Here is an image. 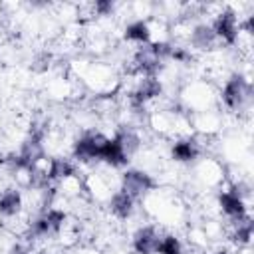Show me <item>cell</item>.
Returning <instances> with one entry per match:
<instances>
[{"mask_svg": "<svg viewBox=\"0 0 254 254\" xmlns=\"http://www.w3.org/2000/svg\"><path fill=\"white\" fill-rule=\"evenodd\" d=\"M99 157L117 167V165H123L127 161V151L123 149V145H121L119 139H111V141H105L103 143V147L99 151Z\"/></svg>", "mask_w": 254, "mask_h": 254, "instance_id": "6da1fadb", "label": "cell"}, {"mask_svg": "<svg viewBox=\"0 0 254 254\" xmlns=\"http://www.w3.org/2000/svg\"><path fill=\"white\" fill-rule=\"evenodd\" d=\"M151 179L145 175V173H135V171H131V173H127L125 175V192H129L131 196L133 194H137V192H141V190H147V189H151Z\"/></svg>", "mask_w": 254, "mask_h": 254, "instance_id": "7a4b0ae2", "label": "cell"}, {"mask_svg": "<svg viewBox=\"0 0 254 254\" xmlns=\"http://www.w3.org/2000/svg\"><path fill=\"white\" fill-rule=\"evenodd\" d=\"M157 244H159V238L155 236V232L151 228L141 230L135 238V250L139 254H151L153 250H157Z\"/></svg>", "mask_w": 254, "mask_h": 254, "instance_id": "3957f363", "label": "cell"}, {"mask_svg": "<svg viewBox=\"0 0 254 254\" xmlns=\"http://www.w3.org/2000/svg\"><path fill=\"white\" fill-rule=\"evenodd\" d=\"M216 34H220L224 40L234 42L236 40V20L232 14H220L216 20Z\"/></svg>", "mask_w": 254, "mask_h": 254, "instance_id": "277c9868", "label": "cell"}, {"mask_svg": "<svg viewBox=\"0 0 254 254\" xmlns=\"http://www.w3.org/2000/svg\"><path fill=\"white\" fill-rule=\"evenodd\" d=\"M131 204H133V196H131L129 192H125V190L113 194V198H111V208H113V212H115L117 216H121V218H125V216L131 212Z\"/></svg>", "mask_w": 254, "mask_h": 254, "instance_id": "5b68a950", "label": "cell"}, {"mask_svg": "<svg viewBox=\"0 0 254 254\" xmlns=\"http://www.w3.org/2000/svg\"><path fill=\"white\" fill-rule=\"evenodd\" d=\"M220 204H222L224 212H228L230 216H242L244 214V204L238 198V194H234V192H224L220 196Z\"/></svg>", "mask_w": 254, "mask_h": 254, "instance_id": "8992f818", "label": "cell"}, {"mask_svg": "<svg viewBox=\"0 0 254 254\" xmlns=\"http://www.w3.org/2000/svg\"><path fill=\"white\" fill-rule=\"evenodd\" d=\"M20 208V194L18 190H6L0 196V212L2 214H16Z\"/></svg>", "mask_w": 254, "mask_h": 254, "instance_id": "52a82bcc", "label": "cell"}, {"mask_svg": "<svg viewBox=\"0 0 254 254\" xmlns=\"http://www.w3.org/2000/svg\"><path fill=\"white\" fill-rule=\"evenodd\" d=\"M222 97H224V101L230 105V107H236L238 103H240V99H242V81L240 79H230L228 81V85L224 87V93H222Z\"/></svg>", "mask_w": 254, "mask_h": 254, "instance_id": "ba28073f", "label": "cell"}, {"mask_svg": "<svg viewBox=\"0 0 254 254\" xmlns=\"http://www.w3.org/2000/svg\"><path fill=\"white\" fill-rule=\"evenodd\" d=\"M127 40H135V42H147L149 40V28L145 22H135L125 30Z\"/></svg>", "mask_w": 254, "mask_h": 254, "instance_id": "9c48e42d", "label": "cell"}, {"mask_svg": "<svg viewBox=\"0 0 254 254\" xmlns=\"http://www.w3.org/2000/svg\"><path fill=\"white\" fill-rule=\"evenodd\" d=\"M194 155H196V147L190 141H183L173 147V157L179 161H190Z\"/></svg>", "mask_w": 254, "mask_h": 254, "instance_id": "30bf717a", "label": "cell"}, {"mask_svg": "<svg viewBox=\"0 0 254 254\" xmlns=\"http://www.w3.org/2000/svg\"><path fill=\"white\" fill-rule=\"evenodd\" d=\"M157 252H161V254H181L179 240L173 238V236H167V238L159 240V244H157Z\"/></svg>", "mask_w": 254, "mask_h": 254, "instance_id": "8fae6325", "label": "cell"}, {"mask_svg": "<svg viewBox=\"0 0 254 254\" xmlns=\"http://www.w3.org/2000/svg\"><path fill=\"white\" fill-rule=\"evenodd\" d=\"M95 10H99L101 14H105V12L111 10V2H97V4H95Z\"/></svg>", "mask_w": 254, "mask_h": 254, "instance_id": "7c38bea8", "label": "cell"}, {"mask_svg": "<svg viewBox=\"0 0 254 254\" xmlns=\"http://www.w3.org/2000/svg\"><path fill=\"white\" fill-rule=\"evenodd\" d=\"M220 254H224V252H220Z\"/></svg>", "mask_w": 254, "mask_h": 254, "instance_id": "4fadbf2b", "label": "cell"}]
</instances>
